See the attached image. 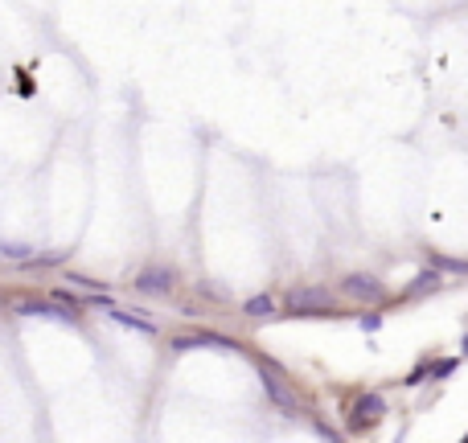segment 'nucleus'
<instances>
[{
    "label": "nucleus",
    "instance_id": "4",
    "mask_svg": "<svg viewBox=\"0 0 468 443\" xmlns=\"http://www.w3.org/2000/svg\"><path fill=\"white\" fill-rule=\"evenodd\" d=\"M345 295H353V300H382V283L374 275H350L345 279Z\"/></svg>",
    "mask_w": 468,
    "mask_h": 443
},
{
    "label": "nucleus",
    "instance_id": "10",
    "mask_svg": "<svg viewBox=\"0 0 468 443\" xmlns=\"http://www.w3.org/2000/svg\"><path fill=\"white\" fill-rule=\"evenodd\" d=\"M116 320H119V325H136L140 332H156L152 320H140V312H116Z\"/></svg>",
    "mask_w": 468,
    "mask_h": 443
},
{
    "label": "nucleus",
    "instance_id": "5",
    "mask_svg": "<svg viewBox=\"0 0 468 443\" xmlns=\"http://www.w3.org/2000/svg\"><path fill=\"white\" fill-rule=\"evenodd\" d=\"M136 287L140 292H168L173 287V271L168 267H148V271L136 275Z\"/></svg>",
    "mask_w": 468,
    "mask_h": 443
},
{
    "label": "nucleus",
    "instance_id": "7",
    "mask_svg": "<svg viewBox=\"0 0 468 443\" xmlns=\"http://www.w3.org/2000/svg\"><path fill=\"white\" fill-rule=\"evenodd\" d=\"M21 316H50V320H74V312L58 304H21Z\"/></svg>",
    "mask_w": 468,
    "mask_h": 443
},
{
    "label": "nucleus",
    "instance_id": "8",
    "mask_svg": "<svg viewBox=\"0 0 468 443\" xmlns=\"http://www.w3.org/2000/svg\"><path fill=\"white\" fill-rule=\"evenodd\" d=\"M243 312H247V316H255V320H263V316H271V312H275V300H271V295H251V300L243 304Z\"/></svg>",
    "mask_w": 468,
    "mask_h": 443
},
{
    "label": "nucleus",
    "instance_id": "2",
    "mask_svg": "<svg viewBox=\"0 0 468 443\" xmlns=\"http://www.w3.org/2000/svg\"><path fill=\"white\" fill-rule=\"evenodd\" d=\"M382 414H386V402H382V394H362V398L353 402V427L378 423Z\"/></svg>",
    "mask_w": 468,
    "mask_h": 443
},
{
    "label": "nucleus",
    "instance_id": "9",
    "mask_svg": "<svg viewBox=\"0 0 468 443\" xmlns=\"http://www.w3.org/2000/svg\"><path fill=\"white\" fill-rule=\"evenodd\" d=\"M29 250H34L29 243H0V255H4V259H13V263H25V259H29Z\"/></svg>",
    "mask_w": 468,
    "mask_h": 443
},
{
    "label": "nucleus",
    "instance_id": "11",
    "mask_svg": "<svg viewBox=\"0 0 468 443\" xmlns=\"http://www.w3.org/2000/svg\"><path fill=\"white\" fill-rule=\"evenodd\" d=\"M435 283H439V279H435V271H423V275L415 279V287H411V292H427V287H435Z\"/></svg>",
    "mask_w": 468,
    "mask_h": 443
},
{
    "label": "nucleus",
    "instance_id": "6",
    "mask_svg": "<svg viewBox=\"0 0 468 443\" xmlns=\"http://www.w3.org/2000/svg\"><path fill=\"white\" fill-rule=\"evenodd\" d=\"M201 345L230 349V341H222V337H210V332H201V337H177V341H173V349H177V353H189V349H201Z\"/></svg>",
    "mask_w": 468,
    "mask_h": 443
},
{
    "label": "nucleus",
    "instance_id": "14",
    "mask_svg": "<svg viewBox=\"0 0 468 443\" xmlns=\"http://www.w3.org/2000/svg\"><path fill=\"white\" fill-rule=\"evenodd\" d=\"M460 349H464V353H468V337H464V345H460Z\"/></svg>",
    "mask_w": 468,
    "mask_h": 443
},
{
    "label": "nucleus",
    "instance_id": "13",
    "mask_svg": "<svg viewBox=\"0 0 468 443\" xmlns=\"http://www.w3.org/2000/svg\"><path fill=\"white\" fill-rule=\"evenodd\" d=\"M452 370H456V361H439V365H435V374H439V377H448Z\"/></svg>",
    "mask_w": 468,
    "mask_h": 443
},
{
    "label": "nucleus",
    "instance_id": "3",
    "mask_svg": "<svg viewBox=\"0 0 468 443\" xmlns=\"http://www.w3.org/2000/svg\"><path fill=\"white\" fill-rule=\"evenodd\" d=\"M263 390H268V398H271V402H275L280 410H284V414H296V410H300L296 394L288 390V386H284V382H280L275 374H263Z\"/></svg>",
    "mask_w": 468,
    "mask_h": 443
},
{
    "label": "nucleus",
    "instance_id": "1",
    "mask_svg": "<svg viewBox=\"0 0 468 443\" xmlns=\"http://www.w3.org/2000/svg\"><path fill=\"white\" fill-rule=\"evenodd\" d=\"M288 308L308 316V312H329L333 308V292L329 287H317V283H308V287H292L288 292Z\"/></svg>",
    "mask_w": 468,
    "mask_h": 443
},
{
    "label": "nucleus",
    "instance_id": "12",
    "mask_svg": "<svg viewBox=\"0 0 468 443\" xmlns=\"http://www.w3.org/2000/svg\"><path fill=\"white\" fill-rule=\"evenodd\" d=\"M439 267H448V271H468V263H460V259H435Z\"/></svg>",
    "mask_w": 468,
    "mask_h": 443
}]
</instances>
